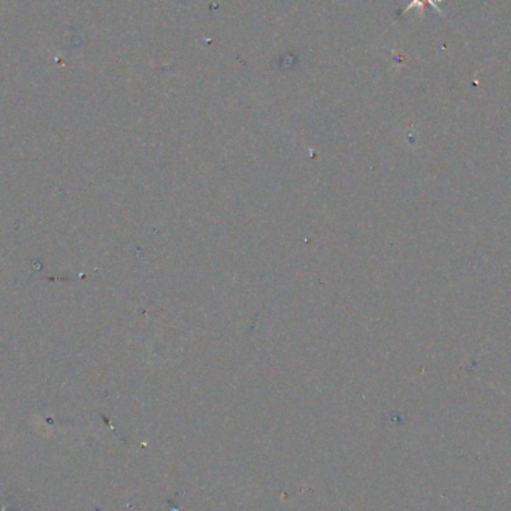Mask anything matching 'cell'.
Wrapping results in <instances>:
<instances>
[{
	"label": "cell",
	"mask_w": 511,
	"mask_h": 511,
	"mask_svg": "<svg viewBox=\"0 0 511 511\" xmlns=\"http://www.w3.org/2000/svg\"><path fill=\"white\" fill-rule=\"evenodd\" d=\"M426 6L434 8L435 12L438 13V16H444L441 8L437 5V0H410V4L406 6V9H403V13H407V12H410L411 9L417 8V9H419V12H420V16L423 17V16H425Z\"/></svg>",
	"instance_id": "obj_1"
}]
</instances>
